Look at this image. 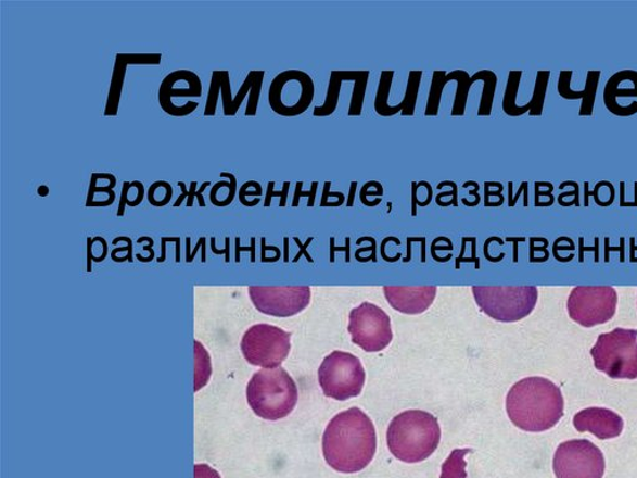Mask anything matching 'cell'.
<instances>
[{
	"instance_id": "1",
	"label": "cell",
	"mask_w": 637,
	"mask_h": 478,
	"mask_svg": "<svg viewBox=\"0 0 637 478\" xmlns=\"http://www.w3.org/2000/svg\"><path fill=\"white\" fill-rule=\"evenodd\" d=\"M377 449L375 426L359 407H352L331 418L322 437V454L327 464L342 474L362 471L371 464Z\"/></svg>"
},
{
	"instance_id": "2",
	"label": "cell",
	"mask_w": 637,
	"mask_h": 478,
	"mask_svg": "<svg viewBox=\"0 0 637 478\" xmlns=\"http://www.w3.org/2000/svg\"><path fill=\"white\" fill-rule=\"evenodd\" d=\"M511 422L526 432L547 431L564 415L562 391L545 378H526L514 383L506 400Z\"/></svg>"
},
{
	"instance_id": "3",
	"label": "cell",
	"mask_w": 637,
	"mask_h": 478,
	"mask_svg": "<svg viewBox=\"0 0 637 478\" xmlns=\"http://www.w3.org/2000/svg\"><path fill=\"white\" fill-rule=\"evenodd\" d=\"M439 441L437 417L422 410L398 414L388 425V450L406 464H418L429 458L437 450Z\"/></svg>"
},
{
	"instance_id": "4",
	"label": "cell",
	"mask_w": 637,
	"mask_h": 478,
	"mask_svg": "<svg viewBox=\"0 0 637 478\" xmlns=\"http://www.w3.org/2000/svg\"><path fill=\"white\" fill-rule=\"evenodd\" d=\"M298 398L294 379L280 366L254 374L247 387V400L253 413L268 422L282 420L291 415Z\"/></svg>"
},
{
	"instance_id": "5",
	"label": "cell",
	"mask_w": 637,
	"mask_h": 478,
	"mask_svg": "<svg viewBox=\"0 0 637 478\" xmlns=\"http://www.w3.org/2000/svg\"><path fill=\"white\" fill-rule=\"evenodd\" d=\"M596 368L611 379H637V330L617 328L599 336L591 349Z\"/></svg>"
},
{
	"instance_id": "6",
	"label": "cell",
	"mask_w": 637,
	"mask_h": 478,
	"mask_svg": "<svg viewBox=\"0 0 637 478\" xmlns=\"http://www.w3.org/2000/svg\"><path fill=\"white\" fill-rule=\"evenodd\" d=\"M475 303L488 317L497 322L514 323L528 317L538 302V288L472 287Z\"/></svg>"
},
{
	"instance_id": "7",
	"label": "cell",
	"mask_w": 637,
	"mask_h": 478,
	"mask_svg": "<svg viewBox=\"0 0 637 478\" xmlns=\"http://www.w3.org/2000/svg\"><path fill=\"white\" fill-rule=\"evenodd\" d=\"M318 378L326 397L344 401L361 394L367 374L358 356L334 352L322 361Z\"/></svg>"
},
{
	"instance_id": "8",
	"label": "cell",
	"mask_w": 637,
	"mask_h": 478,
	"mask_svg": "<svg viewBox=\"0 0 637 478\" xmlns=\"http://www.w3.org/2000/svg\"><path fill=\"white\" fill-rule=\"evenodd\" d=\"M316 96L311 76L303 71H285L270 83L268 102L273 113L295 117L307 113Z\"/></svg>"
},
{
	"instance_id": "9",
	"label": "cell",
	"mask_w": 637,
	"mask_h": 478,
	"mask_svg": "<svg viewBox=\"0 0 637 478\" xmlns=\"http://www.w3.org/2000/svg\"><path fill=\"white\" fill-rule=\"evenodd\" d=\"M291 332L270 324H257L243 336L242 353L252 365L263 369H276L291 353Z\"/></svg>"
},
{
	"instance_id": "10",
	"label": "cell",
	"mask_w": 637,
	"mask_h": 478,
	"mask_svg": "<svg viewBox=\"0 0 637 478\" xmlns=\"http://www.w3.org/2000/svg\"><path fill=\"white\" fill-rule=\"evenodd\" d=\"M568 313L585 328L600 326L613 319L617 293L613 287H575L568 299Z\"/></svg>"
},
{
	"instance_id": "11",
	"label": "cell",
	"mask_w": 637,
	"mask_h": 478,
	"mask_svg": "<svg viewBox=\"0 0 637 478\" xmlns=\"http://www.w3.org/2000/svg\"><path fill=\"white\" fill-rule=\"evenodd\" d=\"M553 468L557 478H602L606 458L588 440H571L558 446Z\"/></svg>"
},
{
	"instance_id": "12",
	"label": "cell",
	"mask_w": 637,
	"mask_h": 478,
	"mask_svg": "<svg viewBox=\"0 0 637 478\" xmlns=\"http://www.w3.org/2000/svg\"><path fill=\"white\" fill-rule=\"evenodd\" d=\"M349 332L353 343L365 352L379 353L394 339L388 315L372 303H362L351 312Z\"/></svg>"
},
{
	"instance_id": "13",
	"label": "cell",
	"mask_w": 637,
	"mask_h": 478,
	"mask_svg": "<svg viewBox=\"0 0 637 478\" xmlns=\"http://www.w3.org/2000/svg\"><path fill=\"white\" fill-rule=\"evenodd\" d=\"M256 309L271 317L288 318L302 313L310 303V287H250Z\"/></svg>"
},
{
	"instance_id": "14",
	"label": "cell",
	"mask_w": 637,
	"mask_h": 478,
	"mask_svg": "<svg viewBox=\"0 0 637 478\" xmlns=\"http://www.w3.org/2000/svg\"><path fill=\"white\" fill-rule=\"evenodd\" d=\"M202 80L192 71H175L165 76L158 89V104L169 116L183 117L175 99L202 98Z\"/></svg>"
},
{
	"instance_id": "15",
	"label": "cell",
	"mask_w": 637,
	"mask_h": 478,
	"mask_svg": "<svg viewBox=\"0 0 637 478\" xmlns=\"http://www.w3.org/2000/svg\"><path fill=\"white\" fill-rule=\"evenodd\" d=\"M577 432H590L600 440L615 439L624 430L623 417L609 408L589 407L574 416Z\"/></svg>"
},
{
	"instance_id": "16",
	"label": "cell",
	"mask_w": 637,
	"mask_h": 478,
	"mask_svg": "<svg viewBox=\"0 0 637 478\" xmlns=\"http://www.w3.org/2000/svg\"><path fill=\"white\" fill-rule=\"evenodd\" d=\"M637 98V72L622 71L610 76L606 84L604 99L606 108L609 113L619 117H628L637 114V101L630 105H620L619 99Z\"/></svg>"
},
{
	"instance_id": "17",
	"label": "cell",
	"mask_w": 637,
	"mask_h": 478,
	"mask_svg": "<svg viewBox=\"0 0 637 478\" xmlns=\"http://www.w3.org/2000/svg\"><path fill=\"white\" fill-rule=\"evenodd\" d=\"M163 62L161 54H117L113 72L112 83L105 106L104 115L113 117L118 114L124 91L127 66L129 65H160Z\"/></svg>"
},
{
	"instance_id": "18",
	"label": "cell",
	"mask_w": 637,
	"mask_h": 478,
	"mask_svg": "<svg viewBox=\"0 0 637 478\" xmlns=\"http://www.w3.org/2000/svg\"><path fill=\"white\" fill-rule=\"evenodd\" d=\"M384 294L394 310L415 315L426 312L435 302L437 287H384Z\"/></svg>"
},
{
	"instance_id": "19",
	"label": "cell",
	"mask_w": 637,
	"mask_h": 478,
	"mask_svg": "<svg viewBox=\"0 0 637 478\" xmlns=\"http://www.w3.org/2000/svg\"><path fill=\"white\" fill-rule=\"evenodd\" d=\"M600 71H589L586 75L584 90H573L571 87L573 72L563 71L559 74L558 79V93L565 100L582 99V105L579 110V116H591L594 113V105H596V99L600 83Z\"/></svg>"
},
{
	"instance_id": "20",
	"label": "cell",
	"mask_w": 637,
	"mask_h": 478,
	"mask_svg": "<svg viewBox=\"0 0 637 478\" xmlns=\"http://www.w3.org/2000/svg\"><path fill=\"white\" fill-rule=\"evenodd\" d=\"M360 71H333L330 73L329 87L324 104L314 108L313 115L317 117H328L333 115L337 109L340 91L344 81L355 83L358 79Z\"/></svg>"
},
{
	"instance_id": "21",
	"label": "cell",
	"mask_w": 637,
	"mask_h": 478,
	"mask_svg": "<svg viewBox=\"0 0 637 478\" xmlns=\"http://www.w3.org/2000/svg\"><path fill=\"white\" fill-rule=\"evenodd\" d=\"M454 80L457 81V91L454 101L451 115L463 116L466 114L467 101H469L470 89L475 81L483 79L484 71H480L471 76L466 71H454Z\"/></svg>"
},
{
	"instance_id": "22",
	"label": "cell",
	"mask_w": 637,
	"mask_h": 478,
	"mask_svg": "<svg viewBox=\"0 0 637 478\" xmlns=\"http://www.w3.org/2000/svg\"><path fill=\"white\" fill-rule=\"evenodd\" d=\"M422 71H411L409 73V80H407V87L404 100L402 104L396 106H390L387 117L402 114L403 116H413L416 113V104H418L420 85L422 80Z\"/></svg>"
},
{
	"instance_id": "23",
	"label": "cell",
	"mask_w": 637,
	"mask_h": 478,
	"mask_svg": "<svg viewBox=\"0 0 637 478\" xmlns=\"http://www.w3.org/2000/svg\"><path fill=\"white\" fill-rule=\"evenodd\" d=\"M550 74V71H539L537 73L532 99L528 104L518 109V116L526 113H530L531 116H542L543 109H545Z\"/></svg>"
},
{
	"instance_id": "24",
	"label": "cell",
	"mask_w": 637,
	"mask_h": 478,
	"mask_svg": "<svg viewBox=\"0 0 637 478\" xmlns=\"http://www.w3.org/2000/svg\"><path fill=\"white\" fill-rule=\"evenodd\" d=\"M211 83L222 92L224 115L226 117H233L238 110L241 109L243 102L235 96H232L231 76L228 71H215L212 73Z\"/></svg>"
},
{
	"instance_id": "25",
	"label": "cell",
	"mask_w": 637,
	"mask_h": 478,
	"mask_svg": "<svg viewBox=\"0 0 637 478\" xmlns=\"http://www.w3.org/2000/svg\"><path fill=\"white\" fill-rule=\"evenodd\" d=\"M449 81H454L453 73H446L445 71L433 72L429 100L424 115H438L441 98H443L444 89Z\"/></svg>"
},
{
	"instance_id": "26",
	"label": "cell",
	"mask_w": 637,
	"mask_h": 478,
	"mask_svg": "<svg viewBox=\"0 0 637 478\" xmlns=\"http://www.w3.org/2000/svg\"><path fill=\"white\" fill-rule=\"evenodd\" d=\"M471 449H457L449 454L441 468L439 478H467L466 455L471 454Z\"/></svg>"
},
{
	"instance_id": "27",
	"label": "cell",
	"mask_w": 637,
	"mask_h": 478,
	"mask_svg": "<svg viewBox=\"0 0 637 478\" xmlns=\"http://www.w3.org/2000/svg\"><path fill=\"white\" fill-rule=\"evenodd\" d=\"M522 76V71H511L508 73L502 108L505 114L511 117H518V109L520 106L517 105V96L518 90H520Z\"/></svg>"
},
{
	"instance_id": "28",
	"label": "cell",
	"mask_w": 637,
	"mask_h": 478,
	"mask_svg": "<svg viewBox=\"0 0 637 478\" xmlns=\"http://www.w3.org/2000/svg\"><path fill=\"white\" fill-rule=\"evenodd\" d=\"M483 91L479 108V116H489L496 97L498 78L495 72L484 71L483 75Z\"/></svg>"
},
{
	"instance_id": "29",
	"label": "cell",
	"mask_w": 637,
	"mask_h": 478,
	"mask_svg": "<svg viewBox=\"0 0 637 478\" xmlns=\"http://www.w3.org/2000/svg\"><path fill=\"white\" fill-rule=\"evenodd\" d=\"M394 76H395L394 71H384V72H381V75H380V81H379V87H378V92H377V98H375V104H373V106H375V111H377L378 115H380L382 117H387V115H388V109H390L388 98H390L391 87H393Z\"/></svg>"
},
{
	"instance_id": "30",
	"label": "cell",
	"mask_w": 637,
	"mask_h": 478,
	"mask_svg": "<svg viewBox=\"0 0 637 478\" xmlns=\"http://www.w3.org/2000/svg\"><path fill=\"white\" fill-rule=\"evenodd\" d=\"M369 71H360L358 79L354 83L353 96L349 105V116H360L362 113L365 96H367L369 84Z\"/></svg>"
},
{
	"instance_id": "31",
	"label": "cell",
	"mask_w": 637,
	"mask_h": 478,
	"mask_svg": "<svg viewBox=\"0 0 637 478\" xmlns=\"http://www.w3.org/2000/svg\"><path fill=\"white\" fill-rule=\"evenodd\" d=\"M265 71H254V80L252 89L250 91L249 104L247 108H245L244 113V115L247 117L257 115L263 83H265Z\"/></svg>"
},
{
	"instance_id": "32",
	"label": "cell",
	"mask_w": 637,
	"mask_h": 478,
	"mask_svg": "<svg viewBox=\"0 0 637 478\" xmlns=\"http://www.w3.org/2000/svg\"><path fill=\"white\" fill-rule=\"evenodd\" d=\"M178 187H180L182 193L180 196H178V199L174 203V207L175 209L181 207V204L183 203V201H186V206L189 209H192L194 200H195V198H198L199 184L195 181H192L190 184V189H189V187H187V185L183 181H180V183H178Z\"/></svg>"
},
{
	"instance_id": "33",
	"label": "cell",
	"mask_w": 637,
	"mask_h": 478,
	"mask_svg": "<svg viewBox=\"0 0 637 478\" xmlns=\"http://www.w3.org/2000/svg\"><path fill=\"white\" fill-rule=\"evenodd\" d=\"M303 186L304 184L302 181L296 183L292 206L300 207L301 199L308 198V207H314V204H316L319 183H311L309 191H303Z\"/></svg>"
},
{
	"instance_id": "34",
	"label": "cell",
	"mask_w": 637,
	"mask_h": 478,
	"mask_svg": "<svg viewBox=\"0 0 637 478\" xmlns=\"http://www.w3.org/2000/svg\"><path fill=\"white\" fill-rule=\"evenodd\" d=\"M275 187H276L275 181H270L268 184V189H267L266 199H265V207L266 209L271 206V200H273L275 198H279V200H280L279 207L283 209L286 206L289 189H291V183H288V181L284 183L282 191H275Z\"/></svg>"
},
{
	"instance_id": "35",
	"label": "cell",
	"mask_w": 637,
	"mask_h": 478,
	"mask_svg": "<svg viewBox=\"0 0 637 478\" xmlns=\"http://www.w3.org/2000/svg\"><path fill=\"white\" fill-rule=\"evenodd\" d=\"M524 196L523 206H530V184L524 181L521 184L520 190L513 196V183H508V207L513 209L521 196Z\"/></svg>"
},
{
	"instance_id": "36",
	"label": "cell",
	"mask_w": 637,
	"mask_h": 478,
	"mask_svg": "<svg viewBox=\"0 0 637 478\" xmlns=\"http://www.w3.org/2000/svg\"><path fill=\"white\" fill-rule=\"evenodd\" d=\"M608 183L607 179H602V181H599L596 187H594L593 191L589 189V183H584V207L590 206L589 199L593 198L599 207L606 209V204L602 203L599 193L601 189H604V186H607Z\"/></svg>"
},
{
	"instance_id": "37",
	"label": "cell",
	"mask_w": 637,
	"mask_h": 478,
	"mask_svg": "<svg viewBox=\"0 0 637 478\" xmlns=\"http://www.w3.org/2000/svg\"><path fill=\"white\" fill-rule=\"evenodd\" d=\"M219 176H220V178H227L228 181H231L232 183V187H231V189H229V193H228L227 198L225 200H220L219 203L216 206V207H219V209H225V207H228L229 204H232V202L235 199V194H237V178L231 173H220Z\"/></svg>"
},
{
	"instance_id": "38",
	"label": "cell",
	"mask_w": 637,
	"mask_h": 478,
	"mask_svg": "<svg viewBox=\"0 0 637 478\" xmlns=\"http://www.w3.org/2000/svg\"><path fill=\"white\" fill-rule=\"evenodd\" d=\"M421 185L419 183H412L411 184V189H412V207H411V215L413 217L418 216V207H428L430 206L431 202L426 199L424 201H421L419 199V190H420Z\"/></svg>"
},
{
	"instance_id": "39",
	"label": "cell",
	"mask_w": 637,
	"mask_h": 478,
	"mask_svg": "<svg viewBox=\"0 0 637 478\" xmlns=\"http://www.w3.org/2000/svg\"><path fill=\"white\" fill-rule=\"evenodd\" d=\"M451 187V191H446V192H441L436 196V200H443L445 198H448V196H453V203H454V207H458V186L456 183L454 181H444L438 184L437 186V190H443L444 187Z\"/></svg>"
},
{
	"instance_id": "40",
	"label": "cell",
	"mask_w": 637,
	"mask_h": 478,
	"mask_svg": "<svg viewBox=\"0 0 637 478\" xmlns=\"http://www.w3.org/2000/svg\"><path fill=\"white\" fill-rule=\"evenodd\" d=\"M251 189V181H247L242 185L240 189V202L243 204L244 207H250L249 198L250 196H254L256 199H260L263 194V189L250 191Z\"/></svg>"
},
{
	"instance_id": "41",
	"label": "cell",
	"mask_w": 637,
	"mask_h": 478,
	"mask_svg": "<svg viewBox=\"0 0 637 478\" xmlns=\"http://www.w3.org/2000/svg\"><path fill=\"white\" fill-rule=\"evenodd\" d=\"M133 189V185L132 183L129 181H125L123 184V191H122V196H120V204H118V209H117V217H124L125 215V209L127 206V203H129V193L130 190Z\"/></svg>"
},
{
	"instance_id": "42",
	"label": "cell",
	"mask_w": 637,
	"mask_h": 478,
	"mask_svg": "<svg viewBox=\"0 0 637 478\" xmlns=\"http://www.w3.org/2000/svg\"><path fill=\"white\" fill-rule=\"evenodd\" d=\"M194 478H222L208 465L200 464L194 466Z\"/></svg>"
},
{
	"instance_id": "43",
	"label": "cell",
	"mask_w": 637,
	"mask_h": 478,
	"mask_svg": "<svg viewBox=\"0 0 637 478\" xmlns=\"http://www.w3.org/2000/svg\"><path fill=\"white\" fill-rule=\"evenodd\" d=\"M534 187H535V203H534L535 207L539 206L542 198H548L549 201L556 202V199L553 196L555 186L549 187V189L547 191L542 190L539 183H535Z\"/></svg>"
},
{
	"instance_id": "44",
	"label": "cell",
	"mask_w": 637,
	"mask_h": 478,
	"mask_svg": "<svg viewBox=\"0 0 637 478\" xmlns=\"http://www.w3.org/2000/svg\"><path fill=\"white\" fill-rule=\"evenodd\" d=\"M132 184H133L135 189L138 190V196H136L135 200L127 203V206L135 209V207L140 206V204L143 202L144 193H146V190H144V186L140 181V179H135V181H132Z\"/></svg>"
},
{
	"instance_id": "45",
	"label": "cell",
	"mask_w": 637,
	"mask_h": 478,
	"mask_svg": "<svg viewBox=\"0 0 637 478\" xmlns=\"http://www.w3.org/2000/svg\"><path fill=\"white\" fill-rule=\"evenodd\" d=\"M330 187H331V183L328 181L324 184V190H322L320 207H326L327 203L329 202V199H331V198H334L337 200H346L344 193H342V192L331 193Z\"/></svg>"
},
{
	"instance_id": "46",
	"label": "cell",
	"mask_w": 637,
	"mask_h": 478,
	"mask_svg": "<svg viewBox=\"0 0 637 478\" xmlns=\"http://www.w3.org/2000/svg\"><path fill=\"white\" fill-rule=\"evenodd\" d=\"M225 187H227V189H231L232 187V183L228 181V179H222V181L217 183L216 185H214V187H212L211 191H209V201L212 204H215L218 202V198H217V193L220 189H225Z\"/></svg>"
},
{
	"instance_id": "47",
	"label": "cell",
	"mask_w": 637,
	"mask_h": 478,
	"mask_svg": "<svg viewBox=\"0 0 637 478\" xmlns=\"http://www.w3.org/2000/svg\"><path fill=\"white\" fill-rule=\"evenodd\" d=\"M504 190H505V187H500V189H498L497 191H491L488 185L486 183H484V200H483L484 206L487 207L489 204L491 198H496V196L499 199V201H505Z\"/></svg>"
},
{
	"instance_id": "48",
	"label": "cell",
	"mask_w": 637,
	"mask_h": 478,
	"mask_svg": "<svg viewBox=\"0 0 637 478\" xmlns=\"http://www.w3.org/2000/svg\"><path fill=\"white\" fill-rule=\"evenodd\" d=\"M574 190L571 192H563L558 196V201H562L565 198H571L573 196L574 206L581 207V199H579V185L576 181H573Z\"/></svg>"
},
{
	"instance_id": "49",
	"label": "cell",
	"mask_w": 637,
	"mask_h": 478,
	"mask_svg": "<svg viewBox=\"0 0 637 478\" xmlns=\"http://www.w3.org/2000/svg\"><path fill=\"white\" fill-rule=\"evenodd\" d=\"M209 186H211V184L208 181L203 183L201 185L200 189L198 190V198H195V200L199 201L200 207H202V209L206 207V201H205V198H203V192H205Z\"/></svg>"
},
{
	"instance_id": "50",
	"label": "cell",
	"mask_w": 637,
	"mask_h": 478,
	"mask_svg": "<svg viewBox=\"0 0 637 478\" xmlns=\"http://www.w3.org/2000/svg\"><path fill=\"white\" fill-rule=\"evenodd\" d=\"M356 190H358V183L353 181L351 184L349 198L346 200V207L354 206Z\"/></svg>"
},
{
	"instance_id": "51",
	"label": "cell",
	"mask_w": 637,
	"mask_h": 478,
	"mask_svg": "<svg viewBox=\"0 0 637 478\" xmlns=\"http://www.w3.org/2000/svg\"><path fill=\"white\" fill-rule=\"evenodd\" d=\"M634 190H635V198L633 202H625L622 206V209L624 207H628V209H637V181L634 184Z\"/></svg>"
},
{
	"instance_id": "52",
	"label": "cell",
	"mask_w": 637,
	"mask_h": 478,
	"mask_svg": "<svg viewBox=\"0 0 637 478\" xmlns=\"http://www.w3.org/2000/svg\"><path fill=\"white\" fill-rule=\"evenodd\" d=\"M253 249H254V238H252V247H251V249H241V247H240V238H237V262H240V252L241 251H252V253L254 254Z\"/></svg>"
},
{
	"instance_id": "53",
	"label": "cell",
	"mask_w": 637,
	"mask_h": 478,
	"mask_svg": "<svg viewBox=\"0 0 637 478\" xmlns=\"http://www.w3.org/2000/svg\"><path fill=\"white\" fill-rule=\"evenodd\" d=\"M49 193H50V189L48 186H46V185L39 186L38 194L40 196V198H47V196Z\"/></svg>"
}]
</instances>
